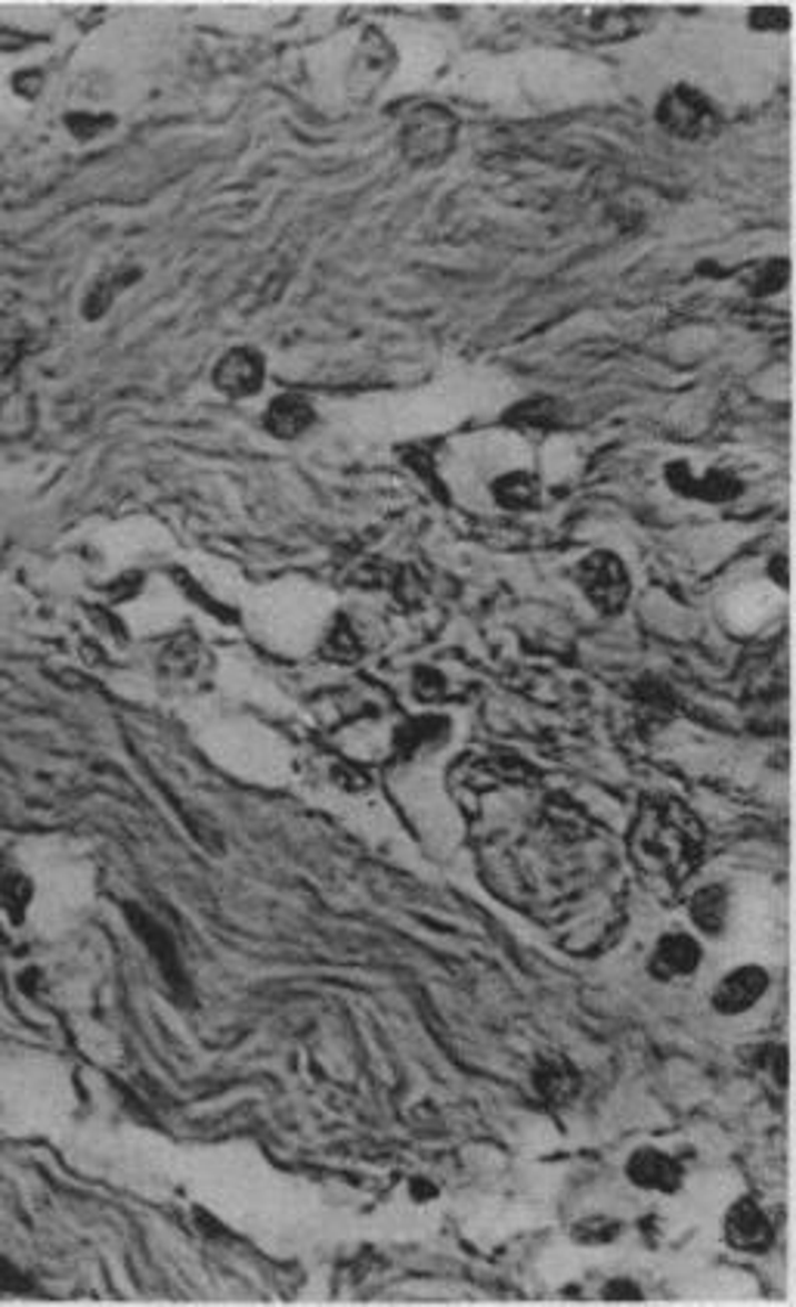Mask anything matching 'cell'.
<instances>
[{
    "instance_id": "6da1fadb",
    "label": "cell",
    "mask_w": 796,
    "mask_h": 1307,
    "mask_svg": "<svg viewBox=\"0 0 796 1307\" xmlns=\"http://www.w3.org/2000/svg\"><path fill=\"white\" fill-rule=\"evenodd\" d=\"M629 846L645 874L679 887L700 862L704 831L691 809L679 800H645L633 824Z\"/></svg>"
},
{
    "instance_id": "7a4b0ae2",
    "label": "cell",
    "mask_w": 796,
    "mask_h": 1307,
    "mask_svg": "<svg viewBox=\"0 0 796 1307\" xmlns=\"http://www.w3.org/2000/svg\"><path fill=\"white\" fill-rule=\"evenodd\" d=\"M456 116L440 109V106H419L412 116L406 118L400 130V149L409 161L416 165H437L452 152L456 143Z\"/></svg>"
},
{
    "instance_id": "3957f363",
    "label": "cell",
    "mask_w": 796,
    "mask_h": 1307,
    "mask_svg": "<svg viewBox=\"0 0 796 1307\" xmlns=\"http://www.w3.org/2000/svg\"><path fill=\"white\" fill-rule=\"evenodd\" d=\"M657 121H660V128L669 130L673 137L691 140V143H697V140H709V137L719 130V125H723L716 106H713L700 90H695V87L688 85L666 90L664 100L657 106Z\"/></svg>"
},
{
    "instance_id": "277c9868",
    "label": "cell",
    "mask_w": 796,
    "mask_h": 1307,
    "mask_svg": "<svg viewBox=\"0 0 796 1307\" xmlns=\"http://www.w3.org/2000/svg\"><path fill=\"white\" fill-rule=\"evenodd\" d=\"M577 580L579 590L586 592V598L601 614H617L629 598V574H626L623 561L610 552H595L586 561H579Z\"/></svg>"
},
{
    "instance_id": "5b68a950",
    "label": "cell",
    "mask_w": 796,
    "mask_h": 1307,
    "mask_svg": "<svg viewBox=\"0 0 796 1307\" xmlns=\"http://www.w3.org/2000/svg\"><path fill=\"white\" fill-rule=\"evenodd\" d=\"M725 1239L738 1251L763 1255L775 1242V1227L753 1199H738L725 1215Z\"/></svg>"
},
{
    "instance_id": "8992f818",
    "label": "cell",
    "mask_w": 796,
    "mask_h": 1307,
    "mask_svg": "<svg viewBox=\"0 0 796 1307\" xmlns=\"http://www.w3.org/2000/svg\"><path fill=\"white\" fill-rule=\"evenodd\" d=\"M768 989V977L763 967H738V970H732L728 977L716 986V994H713V1007L719 1010V1013H725V1017H735V1013H744V1010H750L759 998H763V991Z\"/></svg>"
},
{
    "instance_id": "52a82bcc",
    "label": "cell",
    "mask_w": 796,
    "mask_h": 1307,
    "mask_svg": "<svg viewBox=\"0 0 796 1307\" xmlns=\"http://www.w3.org/2000/svg\"><path fill=\"white\" fill-rule=\"evenodd\" d=\"M215 385L230 397L258 394L263 385V359L258 350L236 347L215 366Z\"/></svg>"
},
{
    "instance_id": "ba28073f",
    "label": "cell",
    "mask_w": 796,
    "mask_h": 1307,
    "mask_svg": "<svg viewBox=\"0 0 796 1307\" xmlns=\"http://www.w3.org/2000/svg\"><path fill=\"white\" fill-rule=\"evenodd\" d=\"M626 1175L629 1180L641 1187V1190H660V1192H676L681 1184V1165L666 1156L660 1149H636L626 1162Z\"/></svg>"
},
{
    "instance_id": "9c48e42d",
    "label": "cell",
    "mask_w": 796,
    "mask_h": 1307,
    "mask_svg": "<svg viewBox=\"0 0 796 1307\" xmlns=\"http://www.w3.org/2000/svg\"><path fill=\"white\" fill-rule=\"evenodd\" d=\"M128 918H131L133 930H137V935L146 942V949H149V954L156 958V963H159V970L165 973V979L175 986V989H183L187 986V979H183V967H180V958H177V949L175 942H171V935L161 930L159 923L152 918H146L140 908H128Z\"/></svg>"
},
{
    "instance_id": "30bf717a",
    "label": "cell",
    "mask_w": 796,
    "mask_h": 1307,
    "mask_svg": "<svg viewBox=\"0 0 796 1307\" xmlns=\"http://www.w3.org/2000/svg\"><path fill=\"white\" fill-rule=\"evenodd\" d=\"M700 967V945L691 935L669 933L657 942L651 958V973L657 979H679Z\"/></svg>"
},
{
    "instance_id": "8fae6325",
    "label": "cell",
    "mask_w": 796,
    "mask_h": 1307,
    "mask_svg": "<svg viewBox=\"0 0 796 1307\" xmlns=\"http://www.w3.org/2000/svg\"><path fill=\"white\" fill-rule=\"evenodd\" d=\"M394 66H397V53H394L391 41L381 38L378 31H369V34L362 38L360 50H357V62H354V78H357V85L366 87V90H372V87L381 85V81L394 72Z\"/></svg>"
},
{
    "instance_id": "7c38bea8",
    "label": "cell",
    "mask_w": 796,
    "mask_h": 1307,
    "mask_svg": "<svg viewBox=\"0 0 796 1307\" xmlns=\"http://www.w3.org/2000/svg\"><path fill=\"white\" fill-rule=\"evenodd\" d=\"M263 425H267V432L276 434V437L291 440V437L305 434L307 428L314 425V406H310L305 397H295V394L276 397V400L267 406V413H263Z\"/></svg>"
},
{
    "instance_id": "4fadbf2b",
    "label": "cell",
    "mask_w": 796,
    "mask_h": 1307,
    "mask_svg": "<svg viewBox=\"0 0 796 1307\" xmlns=\"http://www.w3.org/2000/svg\"><path fill=\"white\" fill-rule=\"evenodd\" d=\"M534 1085L536 1091L543 1093L549 1103H567V1100H574L579 1091L577 1069L570 1063H565V1060H546L543 1066H536Z\"/></svg>"
},
{
    "instance_id": "5bb4252c",
    "label": "cell",
    "mask_w": 796,
    "mask_h": 1307,
    "mask_svg": "<svg viewBox=\"0 0 796 1307\" xmlns=\"http://www.w3.org/2000/svg\"><path fill=\"white\" fill-rule=\"evenodd\" d=\"M31 345V329L16 314H0V382L13 373Z\"/></svg>"
},
{
    "instance_id": "9a60e30c",
    "label": "cell",
    "mask_w": 796,
    "mask_h": 1307,
    "mask_svg": "<svg viewBox=\"0 0 796 1307\" xmlns=\"http://www.w3.org/2000/svg\"><path fill=\"white\" fill-rule=\"evenodd\" d=\"M725 918H728V892L723 887H704L691 899V920L704 933H723Z\"/></svg>"
},
{
    "instance_id": "2e32d148",
    "label": "cell",
    "mask_w": 796,
    "mask_h": 1307,
    "mask_svg": "<svg viewBox=\"0 0 796 1307\" xmlns=\"http://www.w3.org/2000/svg\"><path fill=\"white\" fill-rule=\"evenodd\" d=\"M29 902H31L29 877L19 874V871H10V868H3V871H0V908H7V911H10V918L19 920L22 914H26Z\"/></svg>"
},
{
    "instance_id": "e0dca14e",
    "label": "cell",
    "mask_w": 796,
    "mask_h": 1307,
    "mask_svg": "<svg viewBox=\"0 0 796 1307\" xmlns=\"http://www.w3.org/2000/svg\"><path fill=\"white\" fill-rule=\"evenodd\" d=\"M536 481L527 475H508L496 484V499L508 508H527L536 503Z\"/></svg>"
},
{
    "instance_id": "ac0fdd59",
    "label": "cell",
    "mask_w": 796,
    "mask_h": 1307,
    "mask_svg": "<svg viewBox=\"0 0 796 1307\" xmlns=\"http://www.w3.org/2000/svg\"><path fill=\"white\" fill-rule=\"evenodd\" d=\"M617 1236H620V1224L610 1221V1218H583L574 1227V1239L586 1242V1246H605V1242H614Z\"/></svg>"
},
{
    "instance_id": "d6986e66",
    "label": "cell",
    "mask_w": 796,
    "mask_h": 1307,
    "mask_svg": "<svg viewBox=\"0 0 796 1307\" xmlns=\"http://www.w3.org/2000/svg\"><path fill=\"white\" fill-rule=\"evenodd\" d=\"M326 654L335 657V661H354V657H360V642H357V635H354V630H350L345 620H338V626H335L332 633H329V638H326Z\"/></svg>"
},
{
    "instance_id": "ffe728a7",
    "label": "cell",
    "mask_w": 796,
    "mask_h": 1307,
    "mask_svg": "<svg viewBox=\"0 0 796 1307\" xmlns=\"http://www.w3.org/2000/svg\"><path fill=\"white\" fill-rule=\"evenodd\" d=\"M31 1279L13 1267L7 1258H0V1293H29Z\"/></svg>"
},
{
    "instance_id": "44dd1931",
    "label": "cell",
    "mask_w": 796,
    "mask_h": 1307,
    "mask_svg": "<svg viewBox=\"0 0 796 1307\" xmlns=\"http://www.w3.org/2000/svg\"><path fill=\"white\" fill-rule=\"evenodd\" d=\"M112 125V118H97V116H69V128L74 130V137H93V133H102V128H109Z\"/></svg>"
},
{
    "instance_id": "7402d4cb",
    "label": "cell",
    "mask_w": 796,
    "mask_h": 1307,
    "mask_svg": "<svg viewBox=\"0 0 796 1307\" xmlns=\"http://www.w3.org/2000/svg\"><path fill=\"white\" fill-rule=\"evenodd\" d=\"M431 1184H421V1180H412V1196L419 1199V1202H425V1196H431Z\"/></svg>"
}]
</instances>
